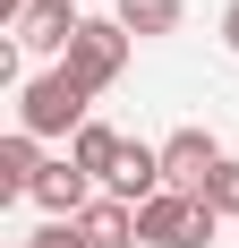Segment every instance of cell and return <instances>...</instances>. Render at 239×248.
Returning <instances> with one entry per match:
<instances>
[{"label":"cell","mask_w":239,"mask_h":248,"mask_svg":"<svg viewBox=\"0 0 239 248\" xmlns=\"http://www.w3.org/2000/svg\"><path fill=\"white\" fill-rule=\"evenodd\" d=\"M128 51H137V34H128L120 17H86L60 69H69L77 86H86V94H103V86H120V69H128Z\"/></svg>","instance_id":"3"},{"label":"cell","mask_w":239,"mask_h":248,"mask_svg":"<svg viewBox=\"0 0 239 248\" xmlns=\"http://www.w3.org/2000/svg\"><path fill=\"white\" fill-rule=\"evenodd\" d=\"M214 231H222V214L205 197H179V188H163L154 205H137V240L145 248H214Z\"/></svg>","instance_id":"2"},{"label":"cell","mask_w":239,"mask_h":248,"mask_svg":"<svg viewBox=\"0 0 239 248\" xmlns=\"http://www.w3.org/2000/svg\"><path fill=\"white\" fill-rule=\"evenodd\" d=\"M26 248H86V223H43Z\"/></svg>","instance_id":"13"},{"label":"cell","mask_w":239,"mask_h":248,"mask_svg":"<svg viewBox=\"0 0 239 248\" xmlns=\"http://www.w3.org/2000/svg\"><path fill=\"white\" fill-rule=\"evenodd\" d=\"M77 223H86V248H145L137 240V205H120V197H94Z\"/></svg>","instance_id":"9"},{"label":"cell","mask_w":239,"mask_h":248,"mask_svg":"<svg viewBox=\"0 0 239 248\" xmlns=\"http://www.w3.org/2000/svg\"><path fill=\"white\" fill-rule=\"evenodd\" d=\"M103 197H120V205H154V197H163V146L128 137V146H120V163H111V180H103Z\"/></svg>","instance_id":"6"},{"label":"cell","mask_w":239,"mask_h":248,"mask_svg":"<svg viewBox=\"0 0 239 248\" xmlns=\"http://www.w3.org/2000/svg\"><path fill=\"white\" fill-rule=\"evenodd\" d=\"M34 205H43V223H77V214L94 205V180H86V171L69 163V154H60V163H51V171L34 180Z\"/></svg>","instance_id":"7"},{"label":"cell","mask_w":239,"mask_h":248,"mask_svg":"<svg viewBox=\"0 0 239 248\" xmlns=\"http://www.w3.org/2000/svg\"><path fill=\"white\" fill-rule=\"evenodd\" d=\"M86 103H94V94H86L69 69H43V77L17 86V128H26V137H77V128L94 120Z\"/></svg>","instance_id":"1"},{"label":"cell","mask_w":239,"mask_h":248,"mask_svg":"<svg viewBox=\"0 0 239 248\" xmlns=\"http://www.w3.org/2000/svg\"><path fill=\"white\" fill-rule=\"evenodd\" d=\"M77 26H86V17H77V0H34V9L9 26V43H17V51H51V60H69Z\"/></svg>","instance_id":"5"},{"label":"cell","mask_w":239,"mask_h":248,"mask_svg":"<svg viewBox=\"0 0 239 248\" xmlns=\"http://www.w3.org/2000/svg\"><path fill=\"white\" fill-rule=\"evenodd\" d=\"M43 137H26V128H9L0 137V197H34V180H43Z\"/></svg>","instance_id":"8"},{"label":"cell","mask_w":239,"mask_h":248,"mask_svg":"<svg viewBox=\"0 0 239 248\" xmlns=\"http://www.w3.org/2000/svg\"><path fill=\"white\" fill-rule=\"evenodd\" d=\"M196 197L214 205L222 223H239V154H222V171H214V180H205V188H196Z\"/></svg>","instance_id":"12"},{"label":"cell","mask_w":239,"mask_h":248,"mask_svg":"<svg viewBox=\"0 0 239 248\" xmlns=\"http://www.w3.org/2000/svg\"><path fill=\"white\" fill-rule=\"evenodd\" d=\"M111 17L137 34V43H163V34H179V17H188V0H111Z\"/></svg>","instance_id":"10"},{"label":"cell","mask_w":239,"mask_h":248,"mask_svg":"<svg viewBox=\"0 0 239 248\" xmlns=\"http://www.w3.org/2000/svg\"><path fill=\"white\" fill-rule=\"evenodd\" d=\"M222 43L239 51V0H231V9H222Z\"/></svg>","instance_id":"14"},{"label":"cell","mask_w":239,"mask_h":248,"mask_svg":"<svg viewBox=\"0 0 239 248\" xmlns=\"http://www.w3.org/2000/svg\"><path fill=\"white\" fill-rule=\"evenodd\" d=\"M120 146H128L120 128H103V120H86V128L69 137V163H77L86 180H111V163H120Z\"/></svg>","instance_id":"11"},{"label":"cell","mask_w":239,"mask_h":248,"mask_svg":"<svg viewBox=\"0 0 239 248\" xmlns=\"http://www.w3.org/2000/svg\"><path fill=\"white\" fill-rule=\"evenodd\" d=\"M214 171H222V146H214V128H171V137H163V188L196 197V188H205Z\"/></svg>","instance_id":"4"}]
</instances>
